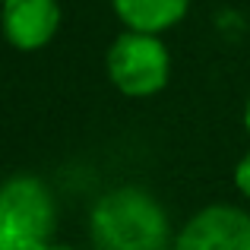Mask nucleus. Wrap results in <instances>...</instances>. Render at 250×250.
Listing matches in <instances>:
<instances>
[{
    "mask_svg": "<svg viewBox=\"0 0 250 250\" xmlns=\"http://www.w3.org/2000/svg\"><path fill=\"white\" fill-rule=\"evenodd\" d=\"M89 238L95 250H168L171 222L149 190L117 187L95 200Z\"/></svg>",
    "mask_w": 250,
    "mask_h": 250,
    "instance_id": "obj_1",
    "label": "nucleus"
},
{
    "mask_svg": "<svg viewBox=\"0 0 250 250\" xmlns=\"http://www.w3.org/2000/svg\"><path fill=\"white\" fill-rule=\"evenodd\" d=\"M54 196L35 174H16L0 187V250H42L54 231Z\"/></svg>",
    "mask_w": 250,
    "mask_h": 250,
    "instance_id": "obj_2",
    "label": "nucleus"
},
{
    "mask_svg": "<svg viewBox=\"0 0 250 250\" xmlns=\"http://www.w3.org/2000/svg\"><path fill=\"white\" fill-rule=\"evenodd\" d=\"M104 67H108V76L117 92L130 98H149L165 89L171 73V57L159 35L127 29L108 48Z\"/></svg>",
    "mask_w": 250,
    "mask_h": 250,
    "instance_id": "obj_3",
    "label": "nucleus"
},
{
    "mask_svg": "<svg viewBox=\"0 0 250 250\" xmlns=\"http://www.w3.org/2000/svg\"><path fill=\"white\" fill-rule=\"evenodd\" d=\"M174 250H250V215L228 203H212L181 228Z\"/></svg>",
    "mask_w": 250,
    "mask_h": 250,
    "instance_id": "obj_4",
    "label": "nucleus"
},
{
    "mask_svg": "<svg viewBox=\"0 0 250 250\" xmlns=\"http://www.w3.org/2000/svg\"><path fill=\"white\" fill-rule=\"evenodd\" d=\"M0 25L13 48L38 51L57 35L61 3L57 0H3Z\"/></svg>",
    "mask_w": 250,
    "mask_h": 250,
    "instance_id": "obj_5",
    "label": "nucleus"
},
{
    "mask_svg": "<svg viewBox=\"0 0 250 250\" xmlns=\"http://www.w3.org/2000/svg\"><path fill=\"white\" fill-rule=\"evenodd\" d=\"M111 3L117 19L130 32H146V35H162L190 10V0H111Z\"/></svg>",
    "mask_w": 250,
    "mask_h": 250,
    "instance_id": "obj_6",
    "label": "nucleus"
},
{
    "mask_svg": "<svg viewBox=\"0 0 250 250\" xmlns=\"http://www.w3.org/2000/svg\"><path fill=\"white\" fill-rule=\"evenodd\" d=\"M234 187L250 200V152L238 162V168H234Z\"/></svg>",
    "mask_w": 250,
    "mask_h": 250,
    "instance_id": "obj_7",
    "label": "nucleus"
},
{
    "mask_svg": "<svg viewBox=\"0 0 250 250\" xmlns=\"http://www.w3.org/2000/svg\"><path fill=\"white\" fill-rule=\"evenodd\" d=\"M244 127H247V133H250V98H247V108H244Z\"/></svg>",
    "mask_w": 250,
    "mask_h": 250,
    "instance_id": "obj_8",
    "label": "nucleus"
},
{
    "mask_svg": "<svg viewBox=\"0 0 250 250\" xmlns=\"http://www.w3.org/2000/svg\"><path fill=\"white\" fill-rule=\"evenodd\" d=\"M42 250H73V247H63V244H48V247H42Z\"/></svg>",
    "mask_w": 250,
    "mask_h": 250,
    "instance_id": "obj_9",
    "label": "nucleus"
},
{
    "mask_svg": "<svg viewBox=\"0 0 250 250\" xmlns=\"http://www.w3.org/2000/svg\"><path fill=\"white\" fill-rule=\"evenodd\" d=\"M0 6H3V0H0Z\"/></svg>",
    "mask_w": 250,
    "mask_h": 250,
    "instance_id": "obj_10",
    "label": "nucleus"
}]
</instances>
